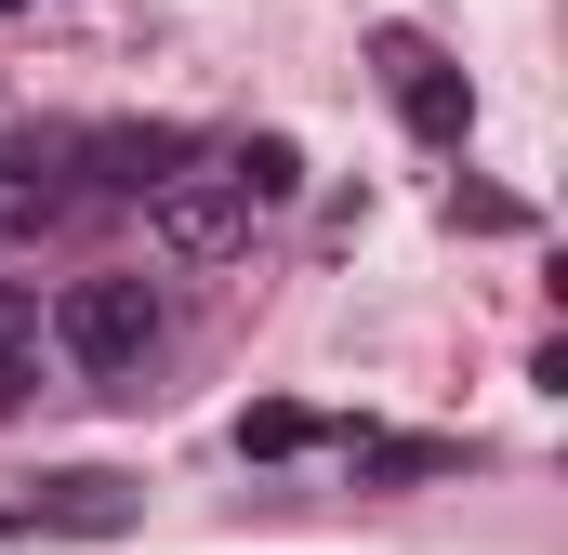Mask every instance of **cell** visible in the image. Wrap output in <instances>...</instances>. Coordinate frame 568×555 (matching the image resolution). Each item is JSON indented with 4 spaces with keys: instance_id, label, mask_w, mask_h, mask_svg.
I'll use <instances>...</instances> for the list:
<instances>
[{
    "instance_id": "cell-1",
    "label": "cell",
    "mask_w": 568,
    "mask_h": 555,
    "mask_svg": "<svg viewBox=\"0 0 568 555\" xmlns=\"http://www.w3.org/2000/svg\"><path fill=\"white\" fill-rule=\"evenodd\" d=\"M53 344L80 357V384H145V357H159V291H145L133 265L67 278V291H53Z\"/></svg>"
},
{
    "instance_id": "cell-2",
    "label": "cell",
    "mask_w": 568,
    "mask_h": 555,
    "mask_svg": "<svg viewBox=\"0 0 568 555\" xmlns=\"http://www.w3.org/2000/svg\"><path fill=\"white\" fill-rule=\"evenodd\" d=\"M145 252H159V265H239V252H252L239 172H225V159H212V172H199V159L159 172V185H145Z\"/></svg>"
},
{
    "instance_id": "cell-3",
    "label": "cell",
    "mask_w": 568,
    "mask_h": 555,
    "mask_svg": "<svg viewBox=\"0 0 568 555\" xmlns=\"http://www.w3.org/2000/svg\"><path fill=\"white\" fill-rule=\"evenodd\" d=\"M145 503H133V476H106V463H67V476H27L13 490V529L27 543H120Z\"/></svg>"
},
{
    "instance_id": "cell-4",
    "label": "cell",
    "mask_w": 568,
    "mask_h": 555,
    "mask_svg": "<svg viewBox=\"0 0 568 555\" xmlns=\"http://www.w3.org/2000/svg\"><path fill=\"white\" fill-rule=\"evenodd\" d=\"M384 80H397V120H410L424 145H463V133H476V80H463V67H436L410 27H384Z\"/></svg>"
},
{
    "instance_id": "cell-5",
    "label": "cell",
    "mask_w": 568,
    "mask_h": 555,
    "mask_svg": "<svg viewBox=\"0 0 568 555\" xmlns=\"http://www.w3.org/2000/svg\"><path fill=\"white\" fill-rule=\"evenodd\" d=\"M80 159H93V185H120V199H145L159 172H185V159H199V133H172V120H106V133L80 145Z\"/></svg>"
},
{
    "instance_id": "cell-6",
    "label": "cell",
    "mask_w": 568,
    "mask_h": 555,
    "mask_svg": "<svg viewBox=\"0 0 568 555\" xmlns=\"http://www.w3.org/2000/svg\"><path fill=\"white\" fill-rule=\"evenodd\" d=\"M225 172H239V199H252V212L304 199V145H291V133H252V145H225Z\"/></svg>"
},
{
    "instance_id": "cell-7",
    "label": "cell",
    "mask_w": 568,
    "mask_h": 555,
    "mask_svg": "<svg viewBox=\"0 0 568 555\" xmlns=\"http://www.w3.org/2000/svg\"><path fill=\"white\" fill-rule=\"evenodd\" d=\"M27 384H40V291H13V278H0V411H13Z\"/></svg>"
},
{
    "instance_id": "cell-8",
    "label": "cell",
    "mask_w": 568,
    "mask_h": 555,
    "mask_svg": "<svg viewBox=\"0 0 568 555\" xmlns=\"http://www.w3.org/2000/svg\"><path fill=\"white\" fill-rule=\"evenodd\" d=\"M239 450H252V463H291V450H317V411L265 397V411H239Z\"/></svg>"
},
{
    "instance_id": "cell-9",
    "label": "cell",
    "mask_w": 568,
    "mask_h": 555,
    "mask_svg": "<svg viewBox=\"0 0 568 555\" xmlns=\"http://www.w3.org/2000/svg\"><path fill=\"white\" fill-rule=\"evenodd\" d=\"M449 225H463V239H529V212H516L503 185H449Z\"/></svg>"
},
{
    "instance_id": "cell-10",
    "label": "cell",
    "mask_w": 568,
    "mask_h": 555,
    "mask_svg": "<svg viewBox=\"0 0 568 555\" xmlns=\"http://www.w3.org/2000/svg\"><path fill=\"white\" fill-rule=\"evenodd\" d=\"M449 450L436 436H357V476H436Z\"/></svg>"
},
{
    "instance_id": "cell-11",
    "label": "cell",
    "mask_w": 568,
    "mask_h": 555,
    "mask_svg": "<svg viewBox=\"0 0 568 555\" xmlns=\"http://www.w3.org/2000/svg\"><path fill=\"white\" fill-rule=\"evenodd\" d=\"M13 159H27V133H0V172H13Z\"/></svg>"
}]
</instances>
